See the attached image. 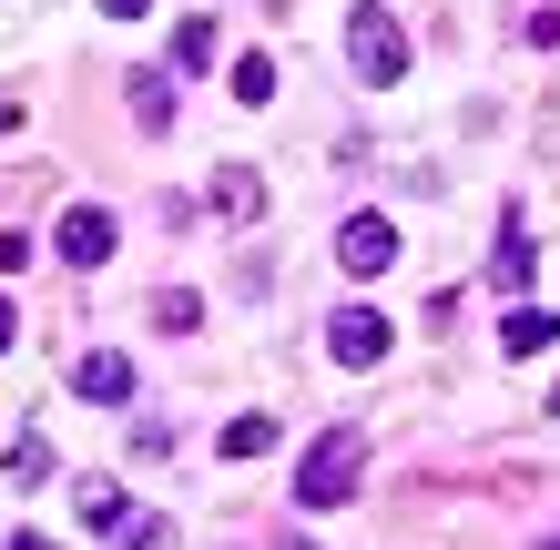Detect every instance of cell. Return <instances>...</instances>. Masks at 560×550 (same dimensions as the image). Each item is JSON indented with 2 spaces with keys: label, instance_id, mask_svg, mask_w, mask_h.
Returning <instances> with one entry per match:
<instances>
[{
  "label": "cell",
  "instance_id": "obj_1",
  "mask_svg": "<svg viewBox=\"0 0 560 550\" xmlns=\"http://www.w3.org/2000/svg\"><path fill=\"white\" fill-rule=\"evenodd\" d=\"M357 479H368V438H357V429H326L306 448V469H295V500H306V510H347Z\"/></svg>",
  "mask_w": 560,
  "mask_h": 550
},
{
  "label": "cell",
  "instance_id": "obj_2",
  "mask_svg": "<svg viewBox=\"0 0 560 550\" xmlns=\"http://www.w3.org/2000/svg\"><path fill=\"white\" fill-rule=\"evenodd\" d=\"M347 61H357V82H408V31L398 21H387L377 11V0H357V11H347Z\"/></svg>",
  "mask_w": 560,
  "mask_h": 550
},
{
  "label": "cell",
  "instance_id": "obj_3",
  "mask_svg": "<svg viewBox=\"0 0 560 550\" xmlns=\"http://www.w3.org/2000/svg\"><path fill=\"white\" fill-rule=\"evenodd\" d=\"M337 266L347 276H387V266H398V224H387V214H347L337 224Z\"/></svg>",
  "mask_w": 560,
  "mask_h": 550
},
{
  "label": "cell",
  "instance_id": "obj_4",
  "mask_svg": "<svg viewBox=\"0 0 560 550\" xmlns=\"http://www.w3.org/2000/svg\"><path fill=\"white\" fill-rule=\"evenodd\" d=\"M326 358H337V367H377L387 358V316L377 306H347L337 327H326Z\"/></svg>",
  "mask_w": 560,
  "mask_h": 550
},
{
  "label": "cell",
  "instance_id": "obj_5",
  "mask_svg": "<svg viewBox=\"0 0 560 550\" xmlns=\"http://www.w3.org/2000/svg\"><path fill=\"white\" fill-rule=\"evenodd\" d=\"M51 245H61V266H103V255H113V214L103 204H72Z\"/></svg>",
  "mask_w": 560,
  "mask_h": 550
},
{
  "label": "cell",
  "instance_id": "obj_6",
  "mask_svg": "<svg viewBox=\"0 0 560 550\" xmlns=\"http://www.w3.org/2000/svg\"><path fill=\"white\" fill-rule=\"evenodd\" d=\"M72 387H82L92 408H122V398H133V358H113V347H92V358L72 367Z\"/></svg>",
  "mask_w": 560,
  "mask_h": 550
},
{
  "label": "cell",
  "instance_id": "obj_7",
  "mask_svg": "<svg viewBox=\"0 0 560 550\" xmlns=\"http://www.w3.org/2000/svg\"><path fill=\"white\" fill-rule=\"evenodd\" d=\"M530 266H540V245L520 235V214H510V224H500V255H489V285H510V296H520V285H530Z\"/></svg>",
  "mask_w": 560,
  "mask_h": 550
},
{
  "label": "cell",
  "instance_id": "obj_8",
  "mask_svg": "<svg viewBox=\"0 0 560 550\" xmlns=\"http://www.w3.org/2000/svg\"><path fill=\"white\" fill-rule=\"evenodd\" d=\"M550 337H560V316H550V306H510V316H500V347H510V358H540Z\"/></svg>",
  "mask_w": 560,
  "mask_h": 550
},
{
  "label": "cell",
  "instance_id": "obj_9",
  "mask_svg": "<svg viewBox=\"0 0 560 550\" xmlns=\"http://www.w3.org/2000/svg\"><path fill=\"white\" fill-rule=\"evenodd\" d=\"M214 204L235 214V224H255V214H266V184H255V164H224V174H214Z\"/></svg>",
  "mask_w": 560,
  "mask_h": 550
},
{
  "label": "cell",
  "instance_id": "obj_10",
  "mask_svg": "<svg viewBox=\"0 0 560 550\" xmlns=\"http://www.w3.org/2000/svg\"><path fill=\"white\" fill-rule=\"evenodd\" d=\"M214 448H224V459H266V448H276V418H266V408L224 418V438H214Z\"/></svg>",
  "mask_w": 560,
  "mask_h": 550
},
{
  "label": "cell",
  "instance_id": "obj_11",
  "mask_svg": "<svg viewBox=\"0 0 560 550\" xmlns=\"http://www.w3.org/2000/svg\"><path fill=\"white\" fill-rule=\"evenodd\" d=\"M133 122L143 133H174V82L163 72H133Z\"/></svg>",
  "mask_w": 560,
  "mask_h": 550
},
{
  "label": "cell",
  "instance_id": "obj_12",
  "mask_svg": "<svg viewBox=\"0 0 560 550\" xmlns=\"http://www.w3.org/2000/svg\"><path fill=\"white\" fill-rule=\"evenodd\" d=\"M82 530H133V500H122V490H82Z\"/></svg>",
  "mask_w": 560,
  "mask_h": 550
},
{
  "label": "cell",
  "instance_id": "obj_13",
  "mask_svg": "<svg viewBox=\"0 0 560 550\" xmlns=\"http://www.w3.org/2000/svg\"><path fill=\"white\" fill-rule=\"evenodd\" d=\"M174 61H184V72H205V61H214V21H205V11L174 21Z\"/></svg>",
  "mask_w": 560,
  "mask_h": 550
},
{
  "label": "cell",
  "instance_id": "obj_14",
  "mask_svg": "<svg viewBox=\"0 0 560 550\" xmlns=\"http://www.w3.org/2000/svg\"><path fill=\"white\" fill-rule=\"evenodd\" d=\"M235 103H276V61H266V51L235 61Z\"/></svg>",
  "mask_w": 560,
  "mask_h": 550
},
{
  "label": "cell",
  "instance_id": "obj_15",
  "mask_svg": "<svg viewBox=\"0 0 560 550\" xmlns=\"http://www.w3.org/2000/svg\"><path fill=\"white\" fill-rule=\"evenodd\" d=\"M11 479H21V490H42V479H51V438H21L11 448Z\"/></svg>",
  "mask_w": 560,
  "mask_h": 550
},
{
  "label": "cell",
  "instance_id": "obj_16",
  "mask_svg": "<svg viewBox=\"0 0 560 550\" xmlns=\"http://www.w3.org/2000/svg\"><path fill=\"white\" fill-rule=\"evenodd\" d=\"M31 266V235H0V276H21Z\"/></svg>",
  "mask_w": 560,
  "mask_h": 550
},
{
  "label": "cell",
  "instance_id": "obj_17",
  "mask_svg": "<svg viewBox=\"0 0 560 550\" xmlns=\"http://www.w3.org/2000/svg\"><path fill=\"white\" fill-rule=\"evenodd\" d=\"M11 337H21V306H11V296H0V358H11Z\"/></svg>",
  "mask_w": 560,
  "mask_h": 550
},
{
  "label": "cell",
  "instance_id": "obj_18",
  "mask_svg": "<svg viewBox=\"0 0 560 550\" xmlns=\"http://www.w3.org/2000/svg\"><path fill=\"white\" fill-rule=\"evenodd\" d=\"M103 11H113V21H143V11H153V0H103Z\"/></svg>",
  "mask_w": 560,
  "mask_h": 550
},
{
  "label": "cell",
  "instance_id": "obj_19",
  "mask_svg": "<svg viewBox=\"0 0 560 550\" xmlns=\"http://www.w3.org/2000/svg\"><path fill=\"white\" fill-rule=\"evenodd\" d=\"M0 550H51V540H42V530H21V540H0Z\"/></svg>",
  "mask_w": 560,
  "mask_h": 550
},
{
  "label": "cell",
  "instance_id": "obj_20",
  "mask_svg": "<svg viewBox=\"0 0 560 550\" xmlns=\"http://www.w3.org/2000/svg\"><path fill=\"white\" fill-rule=\"evenodd\" d=\"M285 550H316V540H285Z\"/></svg>",
  "mask_w": 560,
  "mask_h": 550
},
{
  "label": "cell",
  "instance_id": "obj_21",
  "mask_svg": "<svg viewBox=\"0 0 560 550\" xmlns=\"http://www.w3.org/2000/svg\"><path fill=\"white\" fill-rule=\"evenodd\" d=\"M550 408H560V387H550Z\"/></svg>",
  "mask_w": 560,
  "mask_h": 550
},
{
  "label": "cell",
  "instance_id": "obj_22",
  "mask_svg": "<svg viewBox=\"0 0 560 550\" xmlns=\"http://www.w3.org/2000/svg\"><path fill=\"white\" fill-rule=\"evenodd\" d=\"M550 550H560V540H550Z\"/></svg>",
  "mask_w": 560,
  "mask_h": 550
}]
</instances>
